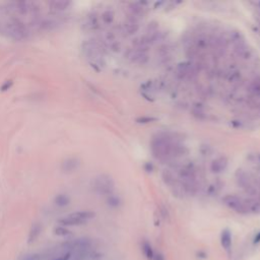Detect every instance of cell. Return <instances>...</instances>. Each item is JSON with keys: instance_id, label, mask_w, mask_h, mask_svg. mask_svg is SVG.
Wrapping results in <instances>:
<instances>
[{"instance_id": "obj_1", "label": "cell", "mask_w": 260, "mask_h": 260, "mask_svg": "<svg viewBox=\"0 0 260 260\" xmlns=\"http://www.w3.org/2000/svg\"><path fill=\"white\" fill-rule=\"evenodd\" d=\"M151 151L154 157L158 159H168L170 157H176L183 154L184 147L177 143H174L172 139L167 135H158L151 141Z\"/></svg>"}, {"instance_id": "obj_2", "label": "cell", "mask_w": 260, "mask_h": 260, "mask_svg": "<svg viewBox=\"0 0 260 260\" xmlns=\"http://www.w3.org/2000/svg\"><path fill=\"white\" fill-rule=\"evenodd\" d=\"M72 255V242L60 245L48 252L34 255L28 260H70Z\"/></svg>"}, {"instance_id": "obj_3", "label": "cell", "mask_w": 260, "mask_h": 260, "mask_svg": "<svg viewBox=\"0 0 260 260\" xmlns=\"http://www.w3.org/2000/svg\"><path fill=\"white\" fill-rule=\"evenodd\" d=\"M222 201L229 208L235 210L238 213L252 212L253 200H246L236 195H228L222 199Z\"/></svg>"}, {"instance_id": "obj_4", "label": "cell", "mask_w": 260, "mask_h": 260, "mask_svg": "<svg viewBox=\"0 0 260 260\" xmlns=\"http://www.w3.org/2000/svg\"><path fill=\"white\" fill-rule=\"evenodd\" d=\"M94 216L92 211H75L60 219V223L63 225H79L86 223Z\"/></svg>"}, {"instance_id": "obj_5", "label": "cell", "mask_w": 260, "mask_h": 260, "mask_svg": "<svg viewBox=\"0 0 260 260\" xmlns=\"http://www.w3.org/2000/svg\"><path fill=\"white\" fill-rule=\"evenodd\" d=\"M236 179H237L239 186L241 188H243L247 193H250V194L255 193L256 188L254 186L252 177L249 174H247L243 170H238V172L236 174Z\"/></svg>"}, {"instance_id": "obj_6", "label": "cell", "mask_w": 260, "mask_h": 260, "mask_svg": "<svg viewBox=\"0 0 260 260\" xmlns=\"http://www.w3.org/2000/svg\"><path fill=\"white\" fill-rule=\"evenodd\" d=\"M94 188L101 194L110 195L112 193V191H113V188H114L113 180L109 176H106V175L99 176L95 179Z\"/></svg>"}, {"instance_id": "obj_7", "label": "cell", "mask_w": 260, "mask_h": 260, "mask_svg": "<svg viewBox=\"0 0 260 260\" xmlns=\"http://www.w3.org/2000/svg\"><path fill=\"white\" fill-rule=\"evenodd\" d=\"M128 58L134 62V63H138V64H144L147 61V55L144 51L139 50L138 48L133 49L132 51L129 52L128 54Z\"/></svg>"}, {"instance_id": "obj_8", "label": "cell", "mask_w": 260, "mask_h": 260, "mask_svg": "<svg viewBox=\"0 0 260 260\" xmlns=\"http://www.w3.org/2000/svg\"><path fill=\"white\" fill-rule=\"evenodd\" d=\"M228 159L225 156H219L211 162V171L213 173H221L226 169Z\"/></svg>"}, {"instance_id": "obj_9", "label": "cell", "mask_w": 260, "mask_h": 260, "mask_svg": "<svg viewBox=\"0 0 260 260\" xmlns=\"http://www.w3.org/2000/svg\"><path fill=\"white\" fill-rule=\"evenodd\" d=\"M138 29V23L135 18H130L126 20L123 24V31L126 35H133Z\"/></svg>"}, {"instance_id": "obj_10", "label": "cell", "mask_w": 260, "mask_h": 260, "mask_svg": "<svg viewBox=\"0 0 260 260\" xmlns=\"http://www.w3.org/2000/svg\"><path fill=\"white\" fill-rule=\"evenodd\" d=\"M220 243L223 249L230 250L232 247V234L229 230H223L220 235Z\"/></svg>"}, {"instance_id": "obj_11", "label": "cell", "mask_w": 260, "mask_h": 260, "mask_svg": "<svg viewBox=\"0 0 260 260\" xmlns=\"http://www.w3.org/2000/svg\"><path fill=\"white\" fill-rule=\"evenodd\" d=\"M249 90L255 99H260V78H257L251 82Z\"/></svg>"}, {"instance_id": "obj_12", "label": "cell", "mask_w": 260, "mask_h": 260, "mask_svg": "<svg viewBox=\"0 0 260 260\" xmlns=\"http://www.w3.org/2000/svg\"><path fill=\"white\" fill-rule=\"evenodd\" d=\"M78 160L76 158H68L63 162V170L66 172H71L73 170H75L78 167Z\"/></svg>"}, {"instance_id": "obj_13", "label": "cell", "mask_w": 260, "mask_h": 260, "mask_svg": "<svg viewBox=\"0 0 260 260\" xmlns=\"http://www.w3.org/2000/svg\"><path fill=\"white\" fill-rule=\"evenodd\" d=\"M142 251H143V254L144 256L148 259V260H152L153 259V256H154V252H153V249L151 247V245L147 242V241H144L142 243Z\"/></svg>"}, {"instance_id": "obj_14", "label": "cell", "mask_w": 260, "mask_h": 260, "mask_svg": "<svg viewBox=\"0 0 260 260\" xmlns=\"http://www.w3.org/2000/svg\"><path fill=\"white\" fill-rule=\"evenodd\" d=\"M69 2H64V1H59V2H51L50 5L52 6L53 9L55 10H63L66 9V7L69 5Z\"/></svg>"}, {"instance_id": "obj_15", "label": "cell", "mask_w": 260, "mask_h": 260, "mask_svg": "<svg viewBox=\"0 0 260 260\" xmlns=\"http://www.w3.org/2000/svg\"><path fill=\"white\" fill-rule=\"evenodd\" d=\"M56 204L57 205H59V206H64V205H66V204H68V202H69V197L67 196V195H64V194H62V195H58L57 197H56Z\"/></svg>"}, {"instance_id": "obj_16", "label": "cell", "mask_w": 260, "mask_h": 260, "mask_svg": "<svg viewBox=\"0 0 260 260\" xmlns=\"http://www.w3.org/2000/svg\"><path fill=\"white\" fill-rule=\"evenodd\" d=\"M103 19L106 23H111L114 19V13L112 11H106L104 14H103Z\"/></svg>"}, {"instance_id": "obj_17", "label": "cell", "mask_w": 260, "mask_h": 260, "mask_svg": "<svg viewBox=\"0 0 260 260\" xmlns=\"http://www.w3.org/2000/svg\"><path fill=\"white\" fill-rule=\"evenodd\" d=\"M152 260H165V256L161 253H156L154 254Z\"/></svg>"}, {"instance_id": "obj_18", "label": "cell", "mask_w": 260, "mask_h": 260, "mask_svg": "<svg viewBox=\"0 0 260 260\" xmlns=\"http://www.w3.org/2000/svg\"><path fill=\"white\" fill-rule=\"evenodd\" d=\"M254 244H257V243H260V232L255 236V238H254Z\"/></svg>"}]
</instances>
